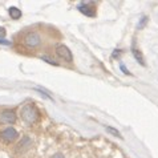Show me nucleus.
<instances>
[{
	"mask_svg": "<svg viewBox=\"0 0 158 158\" xmlns=\"http://www.w3.org/2000/svg\"><path fill=\"white\" fill-rule=\"evenodd\" d=\"M20 116L27 125H35L40 121V110L33 104H25L20 109Z\"/></svg>",
	"mask_w": 158,
	"mask_h": 158,
	"instance_id": "obj_1",
	"label": "nucleus"
},
{
	"mask_svg": "<svg viewBox=\"0 0 158 158\" xmlns=\"http://www.w3.org/2000/svg\"><path fill=\"white\" fill-rule=\"evenodd\" d=\"M23 44L28 49H33V48H37L41 44V37H40V35L37 32H35V31L33 32H28L23 39Z\"/></svg>",
	"mask_w": 158,
	"mask_h": 158,
	"instance_id": "obj_2",
	"label": "nucleus"
},
{
	"mask_svg": "<svg viewBox=\"0 0 158 158\" xmlns=\"http://www.w3.org/2000/svg\"><path fill=\"white\" fill-rule=\"evenodd\" d=\"M17 137H19V133H17V130L14 129V128H6L4 130L0 131V139L4 142V143H12L15 142Z\"/></svg>",
	"mask_w": 158,
	"mask_h": 158,
	"instance_id": "obj_3",
	"label": "nucleus"
},
{
	"mask_svg": "<svg viewBox=\"0 0 158 158\" xmlns=\"http://www.w3.org/2000/svg\"><path fill=\"white\" fill-rule=\"evenodd\" d=\"M16 122V113L11 109H4L0 112V124L3 125H12Z\"/></svg>",
	"mask_w": 158,
	"mask_h": 158,
	"instance_id": "obj_4",
	"label": "nucleus"
},
{
	"mask_svg": "<svg viewBox=\"0 0 158 158\" xmlns=\"http://www.w3.org/2000/svg\"><path fill=\"white\" fill-rule=\"evenodd\" d=\"M78 11L81 14H84L85 16H89V17H93L96 16V6L90 2H86V3H80L78 4Z\"/></svg>",
	"mask_w": 158,
	"mask_h": 158,
	"instance_id": "obj_5",
	"label": "nucleus"
},
{
	"mask_svg": "<svg viewBox=\"0 0 158 158\" xmlns=\"http://www.w3.org/2000/svg\"><path fill=\"white\" fill-rule=\"evenodd\" d=\"M56 53H57V56H59L61 60L67 61V63H72L73 56H72V52L69 51L68 47H65V45H59L57 48H56Z\"/></svg>",
	"mask_w": 158,
	"mask_h": 158,
	"instance_id": "obj_6",
	"label": "nucleus"
},
{
	"mask_svg": "<svg viewBox=\"0 0 158 158\" xmlns=\"http://www.w3.org/2000/svg\"><path fill=\"white\" fill-rule=\"evenodd\" d=\"M31 145H32V142H31V138L29 137H23V139L20 141V143L17 145V152L27 150V149H29Z\"/></svg>",
	"mask_w": 158,
	"mask_h": 158,
	"instance_id": "obj_7",
	"label": "nucleus"
},
{
	"mask_svg": "<svg viewBox=\"0 0 158 158\" xmlns=\"http://www.w3.org/2000/svg\"><path fill=\"white\" fill-rule=\"evenodd\" d=\"M131 53H133V56H134V59L138 61L141 65H145V60H143V56H142V53L139 52V49H137L134 45H133V48H131Z\"/></svg>",
	"mask_w": 158,
	"mask_h": 158,
	"instance_id": "obj_8",
	"label": "nucleus"
},
{
	"mask_svg": "<svg viewBox=\"0 0 158 158\" xmlns=\"http://www.w3.org/2000/svg\"><path fill=\"white\" fill-rule=\"evenodd\" d=\"M8 12H10L11 19H14V20H17V19L21 17V11L17 7H11L10 10H8Z\"/></svg>",
	"mask_w": 158,
	"mask_h": 158,
	"instance_id": "obj_9",
	"label": "nucleus"
},
{
	"mask_svg": "<svg viewBox=\"0 0 158 158\" xmlns=\"http://www.w3.org/2000/svg\"><path fill=\"white\" fill-rule=\"evenodd\" d=\"M106 131H109V133L113 134V135H116V137H120V138L122 137L120 131H118L117 129H114V128H112V126H106Z\"/></svg>",
	"mask_w": 158,
	"mask_h": 158,
	"instance_id": "obj_10",
	"label": "nucleus"
},
{
	"mask_svg": "<svg viewBox=\"0 0 158 158\" xmlns=\"http://www.w3.org/2000/svg\"><path fill=\"white\" fill-rule=\"evenodd\" d=\"M148 21H149L148 17H146V16H142V17H141V20H139V23H138V25H137L138 29H142V28L145 27V25H146Z\"/></svg>",
	"mask_w": 158,
	"mask_h": 158,
	"instance_id": "obj_11",
	"label": "nucleus"
},
{
	"mask_svg": "<svg viewBox=\"0 0 158 158\" xmlns=\"http://www.w3.org/2000/svg\"><path fill=\"white\" fill-rule=\"evenodd\" d=\"M4 36H6V29H4V28H0V43H3V44H10L8 41L4 40Z\"/></svg>",
	"mask_w": 158,
	"mask_h": 158,
	"instance_id": "obj_12",
	"label": "nucleus"
},
{
	"mask_svg": "<svg viewBox=\"0 0 158 158\" xmlns=\"http://www.w3.org/2000/svg\"><path fill=\"white\" fill-rule=\"evenodd\" d=\"M43 60H47L48 61V63H49V64H53V65H57V63H56V61L55 60H52V59H49V57H47V56H43V57H41Z\"/></svg>",
	"mask_w": 158,
	"mask_h": 158,
	"instance_id": "obj_13",
	"label": "nucleus"
},
{
	"mask_svg": "<svg viewBox=\"0 0 158 158\" xmlns=\"http://www.w3.org/2000/svg\"><path fill=\"white\" fill-rule=\"evenodd\" d=\"M120 69H121V71H122V72H124L125 74H131V73H130V72L128 71V69H126V68H125V65H124V64H120Z\"/></svg>",
	"mask_w": 158,
	"mask_h": 158,
	"instance_id": "obj_14",
	"label": "nucleus"
},
{
	"mask_svg": "<svg viewBox=\"0 0 158 158\" xmlns=\"http://www.w3.org/2000/svg\"><path fill=\"white\" fill-rule=\"evenodd\" d=\"M120 53H121V52H120V51L117 52V49H116V52H114V53H113V57H117V56H120Z\"/></svg>",
	"mask_w": 158,
	"mask_h": 158,
	"instance_id": "obj_15",
	"label": "nucleus"
},
{
	"mask_svg": "<svg viewBox=\"0 0 158 158\" xmlns=\"http://www.w3.org/2000/svg\"><path fill=\"white\" fill-rule=\"evenodd\" d=\"M52 158H64L63 156H61V154H56V156H53V157H52Z\"/></svg>",
	"mask_w": 158,
	"mask_h": 158,
	"instance_id": "obj_16",
	"label": "nucleus"
}]
</instances>
